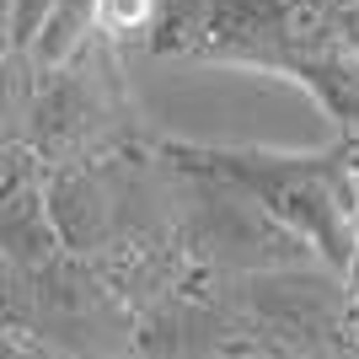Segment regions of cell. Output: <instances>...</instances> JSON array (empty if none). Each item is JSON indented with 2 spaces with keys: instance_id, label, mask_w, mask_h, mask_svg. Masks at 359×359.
I'll use <instances>...</instances> for the list:
<instances>
[{
  "instance_id": "cell-1",
  "label": "cell",
  "mask_w": 359,
  "mask_h": 359,
  "mask_svg": "<svg viewBox=\"0 0 359 359\" xmlns=\"http://www.w3.org/2000/svg\"><path fill=\"white\" fill-rule=\"evenodd\" d=\"M161 156H172L182 166H198V172L241 188L273 225H285L311 257H322V269L344 273L348 257L359 252V210H354V188H348V145H332L322 156L166 145Z\"/></svg>"
},
{
  "instance_id": "cell-2",
  "label": "cell",
  "mask_w": 359,
  "mask_h": 359,
  "mask_svg": "<svg viewBox=\"0 0 359 359\" xmlns=\"http://www.w3.org/2000/svg\"><path fill=\"white\" fill-rule=\"evenodd\" d=\"M327 6L332 0H161L150 16L156 54L263 65L290 81L327 60Z\"/></svg>"
},
{
  "instance_id": "cell-3",
  "label": "cell",
  "mask_w": 359,
  "mask_h": 359,
  "mask_svg": "<svg viewBox=\"0 0 359 359\" xmlns=\"http://www.w3.org/2000/svg\"><path fill=\"white\" fill-rule=\"evenodd\" d=\"M161 161H166V177H172V231H177L188 269L263 273V269L316 263L285 225H273L241 188L198 172V166H182L172 156H161Z\"/></svg>"
},
{
  "instance_id": "cell-4",
  "label": "cell",
  "mask_w": 359,
  "mask_h": 359,
  "mask_svg": "<svg viewBox=\"0 0 359 359\" xmlns=\"http://www.w3.org/2000/svg\"><path fill=\"white\" fill-rule=\"evenodd\" d=\"M0 316L16 332L43 338L48 348H70V354H86V359L129 354V332H135V316L123 311L113 300V290L70 252H60L54 263H43L32 273L6 269Z\"/></svg>"
},
{
  "instance_id": "cell-5",
  "label": "cell",
  "mask_w": 359,
  "mask_h": 359,
  "mask_svg": "<svg viewBox=\"0 0 359 359\" xmlns=\"http://www.w3.org/2000/svg\"><path fill=\"white\" fill-rule=\"evenodd\" d=\"M129 359H285V348L241 306L231 273L188 269L172 295L135 316Z\"/></svg>"
},
{
  "instance_id": "cell-6",
  "label": "cell",
  "mask_w": 359,
  "mask_h": 359,
  "mask_svg": "<svg viewBox=\"0 0 359 359\" xmlns=\"http://www.w3.org/2000/svg\"><path fill=\"white\" fill-rule=\"evenodd\" d=\"M22 145L32 150V161L43 172L123 150L129 145V123L118 113V97L107 86V75L81 70V54L65 60L60 70H43L38 86L27 91Z\"/></svg>"
},
{
  "instance_id": "cell-7",
  "label": "cell",
  "mask_w": 359,
  "mask_h": 359,
  "mask_svg": "<svg viewBox=\"0 0 359 359\" xmlns=\"http://www.w3.org/2000/svg\"><path fill=\"white\" fill-rule=\"evenodd\" d=\"M97 27V0H54V11L43 16L38 38L27 43L32 54V70H60L65 60H75L86 48V32Z\"/></svg>"
},
{
  "instance_id": "cell-8",
  "label": "cell",
  "mask_w": 359,
  "mask_h": 359,
  "mask_svg": "<svg viewBox=\"0 0 359 359\" xmlns=\"http://www.w3.org/2000/svg\"><path fill=\"white\" fill-rule=\"evenodd\" d=\"M27 113V86H22V65H0V150L16 145L11 129H22Z\"/></svg>"
},
{
  "instance_id": "cell-9",
  "label": "cell",
  "mask_w": 359,
  "mask_h": 359,
  "mask_svg": "<svg viewBox=\"0 0 359 359\" xmlns=\"http://www.w3.org/2000/svg\"><path fill=\"white\" fill-rule=\"evenodd\" d=\"M48 11H54V0H11V11H6V32H11L16 54H27V43L38 38V27H43Z\"/></svg>"
},
{
  "instance_id": "cell-10",
  "label": "cell",
  "mask_w": 359,
  "mask_h": 359,
  "mask_svg": "<svg viewBox=\"0 0 359 359\" xmlns=\"http://www.w3.org/2000/svg\"><path fill=\"white\" fill-rule=\"evenodd\" d=\"M348 188H354V210H359V140H348Z\"/></svg>"
},
{
  "instance_id": "cell-11",
  "label": "cell",
  "mask_w": 359,
  "mask_h": 359,
  "mask_svg": "<svg viewBox=\"0 0 359 359\" xmlns=\"http://www.w3.org/2000/svg\"><path fill=\"white\" fill-rule=\"evenodd\" d=\"M344 273H348V295H354V311H359V252L348 257V269H344Z\"/></svg>"
},
{
  "instance_id": "cell-12",
  "label": "cell",
  "mask_w": 359,
  "mask_h": 359,
  "mask_svg": "<svg viewBox=\"0 0 359 359\" xmlns=\"http://www.w3.org/2000/svg\"><path fill=\"white\" fill-rule=\"evenodd\" d=\"M0 285H6V263H0Z\"/></svg>"
}]
</instances>
